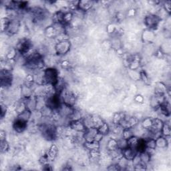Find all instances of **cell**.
Wrapping results in <instances>:
<instances>
[{"label":"cell","mask_w":171,"mask_h":171,"mask_svg":"<svg viewBox=\"0 0 171 171\" xmlns=\"http://www.w3.org/2000/svg\"><path fill=\"white\" fill-rule=\"evenodd\" d=\"M32 45L31 42L27 39H23L19 41L16 46V50L19 54L26 57L30 53Z\"/></svg>","instance_id":"3957f363"},{"label":"cell","mask_w":171,"mask_h":171,"mask_svg":"<svg viewBox=\"0 0 171 171\" xmlns=\"http://www.w3.org/2000/svg\"><path fill=\"white\" fill-rule=\"evenodd\" d=\"M68 126L71 130L76 132V133H84L86 129L82 119L70 120Z\"/></svg>","instance_id":"9c48e42d"},{"label":"cell","mask_w":171,"mask_h":171,"mask_svg":"<svg viewBox=\"0 0 171 171\" xmlns=\"http://www.w3.org/2000/svg\"><path fill=\"white\" fill-rule=\"evenodd\" d=\"M93 6L94 2L88 1V0L79 1V3H78V9L84 13L90 11Z\"/></svg>","instance_id":"2e32d148"},{"label":"cell","mask_w":171,"mask_h":171,"mask_svg":"<svg viewBox=\"0 0 171 171\" xmlns=\"http://www.w3.org/2000/svg\"><path fill=\"white\" fill-rule=\"evenodd\" d=\"M43 170H52V168L51 167V165L50 164V163H48V164H46L44 165H43V168H42Z\"/></svg>","instance_id":"681fc988"},{"label":"cell","mask_w":171,"mask_h":171,"mask_svg":"<svg viewBox=\"0 0 171 171\" xmlns=\"http://www.w3.org/2000/svg\"><path fill=\"white\" fill-rule=\"evenodd\" d=\"M161 19L157 16V14L150 13L144 18V23L149 30H154L159 25Z\"/></svg>","instance_id":"8992f818"},{"label":"cell","mask_w":171,"mask_h":171,"mask_svg":"<svg viewBox=\"0 0 171 171\" xmlns=\"http://www.w3.org/2000/svg\"><path fill=\"white\" fill-rule=\"evenodd\" d=\"M6 106H3L2 104V113H1L2 118H3V116L6 115Z\"/></svg>","instance_id":"f907efd6"},{"label":"cell","mask_w":171,"mask_h":171,"mask_svg":"<svg viewBox=\"0 0 171 171\" xmlns=\"http://www.w3.org/2000/svg\"><path fill=\"white\" fill-rule=\"evenodd\" d=\"M33 88L28 86L26 84L22 85L21 88V93L22 95L23 98H29L33 95Z\"/></svg>","instance_id":"ffe728a7"},{"label":"cell","mask_w":171,"mask_h":171,"mask_svg":"<svg viewBox=\"0 0 171 171\" xmlns=\"http://www.w3.org/2000/svg\"><path fill=\"white\" fill-rule=\"evenodd\" d=\"M145 141V146L146 148H152V149H156V140L154 138H144Z\"/></svg>","instance_id":"8d00e7d4"},{"label":"cell","mask_w":171,"mask_h":171,"mask_svg":"<svg viewBox=\"0 0 171 171\" xmlns=\"http://www.w3.org/2000/svg\"><path fill=\"white\" fill-rule=\"evenodd\" d=\"M98 133V128H94V127H91L89 128H86L83 134V137H84V141L89 143V142L94 141L96 136Z\"/></svg>","instance_id":"30bf717a"},{"label":"cell","mask_w":171,"mask_h":171,"mask_svg":"<svg viewBox=\"0 0 171 171\" xmlns=\"http://www.w3.org/2000/svg\"><path fill=\"white\" fill-rule=\"evenodd\" d=\"M84 147L86 150L88 151L92 150H97V149H100V143H98V142L96 141H92V142H89V143H87V142H85L84 143Z\"/></svg>","instance_id":"44dd1931"},{"label":"cell","mask_w":171,"mask_h":171,"mask_svg":"<svg viewBox=\"0 0 171 171\" xmlns=\"http://www.w3.org/2000/svg\"><path fill=\"white\" fill-rule=\"evenodd\" d=\"M73 18H74V13L70 11L66 12L64 13V16H63V23L65 24L66 26L70 25V23L73 20Z\"/></svg>","instance_id":"f546056e"},{"label":"cell","mask_w":171,"mask_h":171,"mask_svg":"<svg viewBox=\"0 0 171 171\" xmlns=\"http://www.w3.org/2000/svg\"><path fill=\"white\" fill-rule=\"evenodd\" d=\"M125 115L126 114L124 112H116L112 117V123L114 125H119Z\"/></svg>","instance_id":"4316f807"},{"label":"cell","mask_w":171,"mask_h":171,"mask_svg":"<svg viewBox=\"0 0 171 171\" xmlns=\"http://www.w3.org/2000/svg\"><path fill=\"white\" fill-rule=\"evenodd\" d=\"M90 159L92 162H96L98 161L100 158V149L92 150L89 151Z\"/></svg>","instance_id":"f1b7e54d"},{"label":"cell","mask_w":171,"mask_h":171,"mask_svg":"<svg viewBox=\"0 0 171 171\" xmlns=\"http://www.w3.org/2000/svg\"><path fill=\"white\" fill-rule=\"evenodd\" d=\"M139 154H140V160H141L142 163H143L146 164H150L152 156L149 155L147 153H146L145 151L139 153Z\"/></svg>","instance_id":"d6a6232c"},{"label":"cell","mask_w":171,"mask_h":171,"mask_svg":"<svg viewBox=\"0 0 171 171\" xmlns=\"http://www.w3.org/2000/svg\"><path fill=\"white\" fill-rule=\"evenodd\" d=\"M98 130L99 133L100 134H102V135L106 136L108 134H109V133H110V126L108 123H105V122H104V123L102 124L98 128Z\"/></svg>","instance_id":"4dcf8cb0"},{"label":"cell","mask_w":171,"mask_h":171,"mask_svg":"<svg viewBox=\"0 0 171 171\" xmlns=\"http://www.w3.org/2000/svg\"><path fill=\"white\" fill-rule=\"evenodd\" d=\"M0 149L2 153H6L9 149V144L7 140H0Z\"/></svg>","instance_id":"60d3db41"},{"label":"cell","mask_w":171,"mask_h":171,"mask_svg":"<svg viewBox=\"0 0 171 171\" xmlns=\"http://www.w3.org/2000/svg\"><path fill=\"white\" fill-rule=\"evenodd\" d=\"M135 13H136V10L134 9H130V10L128 11V16H134L135 15Z\"/></svg>","instance_id":"816d5d0a"},{"label":"cell","mask_w":171,"mask_h":171,"mask_svg":"<svg viewBox=\"0 0 171 171\" xmlns=\"http://www.w3.org/2000/svg\"><path fill=\"white\" fill-rule=\"evenodd\" d=\"M32 112L26 109V110L22 112V113L18 114V116H17L16 118L19 120L24 122V123H28L29 121L30 120V119L32 118Z\"/></svg>","instance_id":"d6986e66"},{"label":"cell","mask_w":171,"mask_h":171,"mask_svg":"<svg viewBox=\"0 0 171 171\" xmlns=\"http://www.w3.org/2000/svg\"><path fill=\"white\" fill-rule=\"evenodd\" d=\"M61 66L62 67V68H63V69L68 70L71 67V63L68 60H63L61 63Z\"/></svg>","instance_id":"f6af8a7d"},{"label":"cell","mask_w":171,"mask_h":171,"mask_svg":"<svg viewBox=\"0 0 171 171\" xmlns=\"http://www.w3.org/2000/svg\"><path fill=\"white\" fill-rule=\"evenodd\" d=\"M83 123L86 128L93 127V121H92V115H87L82 118Z\"/></svg>","instance_id":"836d02e7"},{"label":"cell","mask_w":171,"mask_h":171,"mask_svg":"<svg viewBox=\"0 0 171 171\" xmlns=\"http://www.w3.org/2000/svg\"><path fill=\"white\" fill-rule=\"evenodd\" d=\"M142 39L145 43H152L155 39V33L152 30L146 29L142 34Z\"/></svg>","instance_id":"9a60e30c"},{"label":"cell","mask_w":171,"mask_h":171,"mask_svg":"<svg viewBox=\"0 0 171 171\" xmlns=\"http://www.w3.org/2000/svg\"><path fill=\"white\" fill-rule=\"evenodd\" d=\"M161 135L164 136L166 138H169L171 134V128H170V126L168 123H167V121L164 122L163 126L162 128V130H161Z\"/></svg>","instance_id":"603a6c76"},{"label":"cell","mask_w":171,"mask_h":171,"mask_svg":"<svg viewBox=\"0 0 171 171\" xmlns=\"http://www.w3.org/2000/svg\"><path fill=\"white\" fill-rule=\"evenodd\" d=\"M28 123H24L23 121L19 120L18 119H16L13 122V128L17 133H22L27 129Z\"/></svg>","instance_id":"4fadbf2b"},{"label":"cell","mask_w":171,"mask_h":171,"mask_svg":"<svg viewBox=\"0 0 171 171\" xmlns=\"http://www.w3.org/2000/svg\"><path fill=\"white\" fill-rule=\"evenodd\" d=\"M139 140H140V138L138 137V136H132V137L130 138L128 140H127V141H128V147L136 149V150H137V146L139 143Z\"/></svg>","instance_id":"d4e9b609"},{"label":"cell","mask_w":171,"mask_h":171,"mask_svg":"<svg viewBox=\"0 0 171 171\" xmlns=\"http://www.w3.org/2000/svg\"><path fill=\"white\" fill-rule=\"evenodd\" d=\"M163 8L167 12L168 14H170L171 11V2L170 1H166L164 2L163 5Z\"/></svg>","instance_id":"7bdbcfd3"},{"label":"cell","mask_w":171,"mask_h":171,"mask_svg":"<svg viewBox=\"0 0 171 171\" xmlns=\"http://www.w3.org/2000/svg\"><path fill=\"white\" fill-rule=\"evenodd\" d=\"M18 53H19L18 50H16V48H12L9 49V51L7 53V54L6 56V59L8 60H16Z\"/></svg>","instance_id":"83f0119b"},{"label":"cell","mask_w":171,"mask_h":171,"mask_svg":"<svg viewBox=\"0 0 171 171\" xmlns=\"http://www.w3.org/2000/svg\"><path fill=\"white\" fill-rule=\"evenodd\" d=\"M44 33L45 36L48 38H55L58 36V33L52 25L47 26L45 29Z\"/></svg>","instance_id":"7402d4cb"},{"label":"cell","mask_w":171,"mask_h":171,"mask_svg":"<svg viewBox=\"0 0 171 171\" xmlns=\"http://www.w3.org/2000/svg\"><path fill=\"white\" fill-rule=\"evenodd\" d=\"M59 95L61 98L62 102H63V103H65L72 106H74L76 104V97L75 96L74 94L68 90L67 88H66L64 90H63Z\"/></svg>","instance_id":"5b68a950"},{"label":"cell","mask_w":171,"mask_h":171,"mask_svg":"<svg viewBox=\"0 0 171 171\" xmlns=\"http://www.w3.org/2000/svg\"><path fill=\"white\" fill-rule=\"evenodd\" d=\"M71 46V42L68 40H62L56 43L54 50L58 56H64L70 52Z\"/></svg>","instance_id":"7a4b0ae2"},{"label":"cell","mask_w":171,"mask_h":171,"mask_svg":"<svg viewBox=\"0 0 171 171\" xmlns=\"http://www.w3.org/2000/svg\"><path fill=\"white\" fill-rule=\"evenodd\" d=\"M118 140V148H120V150H124L125 148H128V141H127V140L123 138H120Z\"/></svg>","instance_id":"b9f144b4"},{"label":"cell","mask_w":171,"mask_h":171,"mask_svg":"<svg viewBox=\"0 0 171 171\" xmlns=\"http://www.w3.org/2000/svg\"><path fill=\"white\" fill-rule=\"evenodd\" d=\"M168 92V87L165 83L158 82L156 84L154 87V94L166 95Z\"/></svg>","instance_id":"5bb4252c"},{"label":"cell","mask_w":171,"mask_h":171,"mask_svg":"<svg viewBox=\"0 0 171 171\" xmlns=\"http://www.w3.org/2000/svg\"><path fill=\"white\" fill-rule=\"evenodd\" d=\"M138 153V152L136 149L128 147L123 150V156L124 157L129 161H132L134 158V156Z\"/></svg>","instance_id":"e0dca14e"},{"label":"cell","mask_w":171,"mask_h":171,"mask_svg":"<svg viewBox=\"0 0 171 171\" xmlns=\"http://www.w3.org/2000/svg\"><path fill=\"white\" fill-rule=\"evenodd\" d=\"M23 100L25 101L26 109L30 110L31 112H33L34 110H37L38 98L35 94L29 98H23Z\"/></svg>","instance_id":"8fae6325"},{"label":"cell","mask_w":171,"mask_h":171,"mask_svg":"<svg viewBox=\"0 0 171 171\" xmlns=\"http://www.w3.org/2000/svg\"><path fill=\"white\" fill-rule=\"evenodd\" d=\"M134 100L136 102H138V103H139V104L143 103V102H144V97L143 96H142V95L138 94L137 96H136L135 98H134Z\"/></svg>","instance_id":"7dc6e473"},{"label":"cell","mask_w":171,"mask_h":171,"mask_svg":"<svg viewBox=\"0 0 171 171\" xmlns=\"http://www.w3.org/2000/svg\"><path fill=\"white\" fill-rule=\"evenodd\" d=\"M155 140L156 148L164 149L167 148L168 145V140L167 138L164 137V136L162 135H160L158 138H156Z\"/></svg>","instance_id":"ac0fdd59"},{"label":"cell","mask_w":171,"mask_h":171,"mask_svg":"<svg viewBox=\"0 0 171 171\" xmlns=\"http://www.w3.org/2000/svg\"><path fill=\"white\" fill-rule=\"evenodd\" d=\"M75 110L76 109L74 108V106L68 105L62 102L56 110L58 111V114H60L62 118L69 119L70 121L71 117L73 115V114H74Z\"/></svg>","instance_id":"277c9868"},{"label":"cell","mask_w":171,"mask_h":171,"mask_svg":"<svg viewBox=\"0 0 171 171\" xmlns=\"http://www.w3.org/2000/svg\"><path fill=\"white\" fill-rule=\"evenodd\" d=\"M128 74L130 76V78L131 79H133V80L137 81V80H140V72H138L137 70H130L128 69Z\"/></svg>","instance_id":"f35d334b"},{"label":"cell","mask_w":171,"mask_h":171,"mask_svg":"<svg viewBox=\"0 0 171 171\" xmlns=\"http://www.w3.org/2000/svg\"><path fill=\"white\" fill-rule=\"evenodd\" d=\"M117 148H118V140L116 138L109 139L106 143V149L110 152V151L116 150Z\"/></svg>","instance_id":"cb8c5ba5"},{"label":"cell","mask_w":171,"mask_h":171,"mask_svg":"<svg viewBox=\"0 0 171 171\" xmlns=\"http://www.w3.org/2000/svg\"><path fill=\"white\" fill-rule=\"evenodd\" d=\"M121 137L126 140H128L132 136H134V133L133 128H125L123 130L122 132Z\"/></svg>","instance_id":"1f68e13d"},{"label":"cell","mask_w":171,"mask_h":171,"mask_svg":"<svg viewBox=\"0 0 171 171\" xmlns=\"http://www.w3.org/2000/svg\"><path fill=\"white\" fill-rule=\"evenodd\" d=\"M58 154V148L56 144H52L50 146V148L46 151V156L49 160V162H53L55 160Z\"/></svg>","instance_id":"7c38bea8"},{"label":"cell","mask_w":171,"mask_h":171,"mask_svg":"<svg viewBox=\"0 0 171 171\" xmlns=\"http://www.w3.org/2000/svg\"><path fill=\"white\" fill-rule=\"evenodd\" d=\"M107 169H108V170H120L119 166L118 165V164H117L116 163L110 165L109 167Z\"/></svg>","instance_id":"bcb514c9"},{"label":"cell","mask_w":171,"mask_h":171,"mask_svg":"<svg viewBox=\"0 0 171 171\" xmlns=\"http://www.w3.org/2000/svg\"><path fill=\"white\" fill-rule=\"evenodd\" d=\"M138 124V119L135 116L126 114L124 118L121 120L119 126L123 129L125 128H133L136 125Z\"/></svg>","instance_id":"52a82bcc"},{"label":"cell","mask_w":171,"mask_h":171,"mask_svg":"<svg viewBox=\"0 0 171 171\" xmlns=\"http://www.w3.org/2000/svg\"><path fill=\"white\" fill-rule=\"evenodd\" d=\"M110 43H111L112 48L113 49H115V50H119L121 49V47H122L121 42L119 40L118 36H115L112 38Z\"/></svg>","instance_id":"d590c367"},{"label":"cell","mask_w":171,"mask_h":171,"mask_svg":"<svg viewBox=\"0 0 171 171\" xmlns=\"http://www.w3.org/2000/svg\"><path fill=\"white\" fill-rule=\"evenodd\" d=\"M152 124H153V118H151L150 117H146V118H144L143 120H142L140 126L144 130H148L151 128Z\"/></svg>","instance_id":"484cf974"},{"label":"cell","mask_w":171,"mask_h":171,"mask_svg":"<svg viewBox=\"0 0 171 171\" xmlns=\"http://www.w3.org/2000/svg\"><path fill=\"white\" fill-rule=\"evenodd\" d=\"M43 75L44 84H50L54 86L60 78L58 70L53 67L45 68L43 71Z\"/></svg>","instance_id":"6da1fadb"},{"label":"cell","mask_w":171,"mask_h":171,"mask_svg":"<svg viewBox=\"0 0 171 171\" xmlns=\"http://www.w3.org/2000/svg\"><path fill=\"white\" fill-rule=\"evenodd\" d=\"M11 19H9L7 17H4L1 19V31L2 32H6L8 28L9 23Z\"/></svg>","instance_id":"ab89813d"},{"label":"cell","mask_w":171,"mask_h":171,"mask_svg":"<svg viewBox=\"0 0 171 171\" xmlns=\"http://www.w3.org/2000/svg\"><path fill=\"white\" fill-rule=\"evenodd\" d=\"M26 110V104H25V101H24L23 98L22 99L21 101L18 102L16 106V112L18 114L22 113V112H23L24 110Z\"/></svg>","instance_id":"e575fe53"},{"label":"cell","mask_w":171,"mask_h":171,"mask_svg":"<svg viewBox=\"0 0 171 171\" xmlns=\"http://www.w3.org/2000/svg\"><path fill=\"white\" fill-rule=\"evenodd\" d=\"M21 27V22L19 19H11L6 33L9 36H13L18 33Z\"/></svg>","instance_id":"ba28073f"},{"label":"cell","mask_w":171,"mask_h":171,"mask_svg":"<svg viewBox=\"0 0 171 171\" xmlns=\"http://www.w3.org/2000/svg\"><path fill=\"white\" fill-rule=\"evenodd\" d=\"M6 140V131L2 130L0 131V140Z\"/></svg>","instance_id":"c3c4849f"},{"label":"cell","mask_w":171,"mask_h":171,"mask_svg":"<svg viewBox=\"0 0 171 171\" xmlns=\"http://www.w3.org/2000/svg\"><path fill=\"white\" fill-rule=\"evenodd\" d=\"M140 80H143L145 84H148L149 82V78L148 75L146 74V73L144 71L140 72Z\"/></svg>","instance_id":"ee69618b"},{"label":"cell","mask_w":171,"mask_h":171,"mask_svg":"<svg viewBox=\"0 0 171 171\" xmlns=\"http://www.w3.org/2000/svg\"><path fill=\"white\" fill-rule=\"evenodd\" d=\"M92 121H93V127L96 128H98L104 122L100 116L96 115H92Z\"/></svg>","instance_id":"74e56055"}]
</instances>
